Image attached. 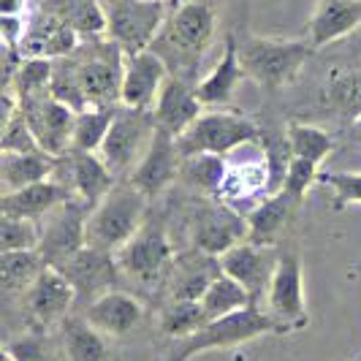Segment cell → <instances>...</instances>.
<instances>
[{"label":"cell","instance_id":"obj_1","mask_svg":"<svg viewBox=\"0 0 361 361\" xmlns=\"http://www.w3.org/2000/svg\"><path fill=\"white\" fill-rule=\"evenodd\" d=\"M217 30L215 0H185L174 8L149 49L161 54L174 76L193 82L196 68L209 49Z\"/></svg>","mask_w":361,"mask_h":361},{"label":"cell","instance_id":"obj_2","mask_svg":"<svg viewBox=\"0 0 361 361\" xmlns=\"http://www.w3.org/2000/svg\"><path fill=\"white\" fill-rule=\"evenodd\" d=\"M312 52L315 47L310 38L245 36L239 41L242 68L247 79H253L264 90H283L293 85Z\"/></svg>","mask_w":361,"mask_h":361},{"label":"cell","instance_id":"obj_3","mask_svg":"<svg viewBox=\"0 0 361 361\" xmlns=\"http://www.w3.org/2000/svg\"><path fill=\"white\" fill-rule=\"evenodd\" d=\"M147 196L130 182H117L87 217V245L117 253L147 220Z\"/></svg>","mask_w":361,"mask_h":361},{"label":"cell","instance_id":"obj_4","mask_svg":"<svg viewBox=\"0 0 361 361\" xmlns=\"http://www.w3.org/2000/svg\"><path fill=\"white\" fill-rule=\"evenodd\" d=\"M76 76L87 104L95 109H117L123 98V71H126V52L111 38L82 41L71 54Z\"/></svg>","mask_w":361,"mask_h":361},{"label":"cell","instance_id":"obj_5","mask_svg":"<svg viewBox=\"0 0 361 361\" xmlns=\"http://www.w3.org/2000/svg\"><path fill=\"white\" fill-rule=\"evenodd\" d=\"M267 334H280V329L271 321V315L267 310H261L258 305H250V307L239 310V312L209 321L193 337L180 340V348L171 350L169 361H190L193 356H201V353L236 348V345L253 343V340L267 337Z\"/></svg>","mask_w":361,"mask_h":361},{"label":"cell","instance_id":"obj_6","mask_svg":"<svg viewBox=\"0 0 361 361\" xmlns=\"http://www.w3.org/2000/svg\"><path fill=\"white\" fill-rule=\"evenodd\" d=\"M261 142V128L253 120L226 111V109H204L199 117L190 123L188 130H182L177 136L182 158L188 155H228L239 149L242 145H253Z\"/></svg>","mask_w":361,"mask_h":361},{"label":"cell","instance_id":"obj_7","mask_svg":"<svg viewBox=\"0 0 361 361\" xmlns=\"http://www.w3.org/2000/svg\"><path fill=\"white\" fill-rule=\"evenodd\" d=\"M158 133L152 111H139V109L120 106L114 109V120L109 128L104 147H101V158L106 161L114 177H130L139 161L145 158L152 139Z\"/></svg>","mask_w":361,"mask_h":361},{"label":"cell","instance_id":"obj_8","mask_svg":"<svg viewBox=\"0 0 361 361\" xmlns=\"http://www.w3.org/2000/svg\"><path fill=\"white\" fill-rule=\"evenodd\" d=\"M174 261H177L174 245L169 239L163 220L158 217H152V220L147 217L145 226L117 250V264H120L123 274H128L130 280H136L142 286H152L161 277L171 274Z\"/></svg>","mask_w":361,"mask_h":361},{"label":"cell","instance_id":"obj_9","mask_svg":"<svg viewBox=\"0 0 361 361\" xmlns=\"http://www.w3.org/2000/svg\"><path fill=\"white\" fill-rule=\"evenodd\" d=\"M106 36L126 54L145 52L163 30L169 8L158 0H106Z\"/></svg>","mask_w":361,"mask_h":361},{"label":"cell","instance_id":"obj_10","mask_svg":"<svg viewBox=\"0 0 361 361\" xmlns=\"http://www.w3.org/2000/svg\"><path fill=\"white\" fill-rule=\"evenodd\" d=\"M267 312L277 324L280 334H296L310 326L307 296H305V269L293 253L280 255L277 269L267 288Z\"/></svg>","mask_w":361,"mask_h":361},{"label":"cell","instance_id":"obj_11","mask_svg":"<svg viewBox=\"0 0 361 361\" xmlns=\"http://www.w3.org/2000/svg\"><path fill=\"white\" fill-rule=\"evenodd\" d=\"M87 217L90 207L82 199L66 201L54 212L38 220L41 223V245L38 253L49 267H60L73 253H79L87 245Z\"/></svg>","mask_w":361,"mask_h":361},{"label":"cell","instance_id":"obj_12","mask_svg":"<svg viewBox=\"0 0 361 361\" xmlns=\"http://www.w3.org/2000/svg\"><path fill=\"white\" fill-rule=\"evenodd\" d=\"M19 111L30 123L44 152H49L54 158H63V155L71 152L73 126H76V114L79 111L60 104L57 98H52L49 90L19 101Z\"/></svg>","mask_w":361,"mask_h":361},{"label":"cell","instance_id":"obj_13","mask_svg":"<svg viewBox=\"0 0 361 361\" xmlns=\"http://www.w3.org/2000/svg\"><path fill=\"white\" fill-rule=\"evenodd\" d=\"M239 242H247V215H239V209L220 199L207 201L196 209V217H193L196 250L220 258Z\"/></svg>","mask_w":361,"mask_h":361},{"label":"cell","instance_id":"obj_14","mask_svg":"<svg viewBox=\"0 0 361 361\" xmlns=\"http://www.w3.org/2000/svg\"><path fill=\"white\" fill-rule=\"evenodd\" d=\"M57 269L68 277V283L76 290V299H87V305L109 290H117L120 274H123L120 264H117V253L98 250L90 245H85L79 253L63 261Z\"/></svg>","mask_w":361,"mask_h":361},{"label":"cell","instance_id":"obj_15","mask_svg":"<svg viewBox=\"0 0 361 361\" xmlns=\"http://www.w3.org/2000/svg\"><path fill=\"white\" fill-rule=\"evenodd\" d=\"M169 76H171V71H169L166 60L155 49L126 54L120 104L128 109H139V111H152Z\"/></svg>","mask_w":361,"mask_h":361},{"label":"cell","instance_id":"obj_16","mask_svg":"<svg viewBox=\"0 0 361 361\" xmlns=\"http://www.w3.org/2000/svg\"><path fill=\"white\" fill-rule=\"evenodd\" d=\"M180 169L182 152L177 147V136H171V133L158 128L152 145L145 152V158L139 161V166L133 169V174L128 177V182L133 188H139L147 199H155L180 177Z\"/></svg>","mask_w":361,"mask_h":361},{"label":"cell","instance_id":"obj_17","mask_svg":"<svg viewBox=\"0 0 361 361\" xmlns=\"http://www.w3.org/2000/svg\"><path fill=\"white\" fill-rule=\"evenodd\" d=\"M277 261H280V255L274 253V247H264L255 242H239L228 253L220 255V269L231 274L236 283H242L258 305V299L267 296Z\"/></svg>","mask_w":361,"mask_h":361},{"label":"cell","instance_id":"obj_18","mask_svg":"<svg viewBox=\"0 0 361 361\" xmlns=\"http://www.w3.org/2000/svg\"><path fill=\"white\" fill-rule=\"evenodd\" d=\"M73 302H76V290L68 283V277L49 264L36 277V283L25 290V310L44 326L68 318Z\"/></svg>","mask_w":361,"mask_h":361},{"label":"cell","instance_id":"obj_19","mask_svg":"<svg viewBox=\"0 0 361 361\" xmlns=\"http://www.w3.org/2000/svg\"><path fill=\"white\" fill-rule=\"evenodd\" d=\"M201 111H204V104L196 92V82H188V79L171 73L163 85L158 101H155L152 117H155V126L161 130L171 133V136H180L182 130L190 128V123Z\"/></svg>","mask_w":361,"mask_h":361},{"label":"cell","instance_id":"obj_20","mask_svg":"<svg viewBox=\"0 0 361 361\" xmlns=\"http://www.w3.org/2000/svg\"><path fill=\"white\" fill-rule=\"evenodd\" d=\"M82 38L73 33L68 25L57 17L38 8L27 22V33L19 44L22 57H47V60H63L79 49Z\"/></svg>","mask_w":361,"mask_h":361},{"label":"cell","instance_id":"obj_21","mask_svg":"<svg viewBox=\"0 0 361 361\" xmlns=\"http://www.w3.org/2000/svg\"><path fill=\"white\" fill-rule=\"evenodd\" d=\"M242 79H247V73H245L242 60H239V38L234 33H228L223 41V54H220L217 66L196 85V92H199L204 109L228 106L234 101V92Z\"/></svg>","mask_w":361,"mask_h":361},{"label":"cell","instance_id":"obj_22","mask_svg":"<svg viewBox=\"0 0 361 361\" xmlns=\"http://www.w3.org/2000/svg\"><path fill=\"white\" fill-rule=\"evenodd\" d=\"M361 27V0H318L307 22V38L315 49L343 41Z\"/></svg>","mask_w":361,"mask_h":361},{"label":"cell","instance_id":"obj_23","mask_svg":"<svg viewBox=\"0 0 361 361\" xmlns=\"http://www.w3.org/2000/svg\"><path fill=\"white\" fill-rule=\"evenodd\" d=\"M85 318L106 337H126L145 318L142 302L128 290H109L85 307Z\"/></svg>","mask_w":361,"mask_h":361},{"label":"cell","instance_id":"obj_24","mask_svg":"<svg viewBox=\"0 0 361 361\" xmlns=\"http://www.w3.org/2000/svg\"><path fill=\"white\" fill-rule=\"evenodd\" d=\"M76 199L68 185L54 180H44L36 185H27L22 190L11 193H0V215L11 217H27V220H44L54 212L57 207H63L66 201Z\"/></svg>","mask_w":361,"mask_h":361},{"label":"cell","instance_id":"obj_25","mask_svg":"<svg viewBox=\"0 0 361 361\" xmlns=\"http://www.w3.org/2000/svg\"><path fill=\"white\" fill-rule=\"evenodd\" d=\"M302 201L293 199L288 190H277L267 199H261L253 209L247 212V242L264 245V247H274V242L286 231L293 212L299 209Z\"/></svg>","mask_w":361,"mask_h":361},{"label":"cell","instance_id":"obj_26","mask_svg":"<svg viewBox=\"0 0 361 361\" xmlns=\"http://www.w3.org/2000/svg\"><path fill=\"white\" fill-rule=\"evenodd\" d=\"M220 258L209 253H193L182 255L174 261V269L169 274L171 280V299H185V302H201V296L207 293V288L212 286L217 274H220Z\"/></svg>","mask_w":361,"mask_h":361},{"label":"cell","instance_id":"obj_27","mask_svg":"<svg viewBox=\"0 0 361 361\" xmlns=\"http://www.w3.org/2000/svg\"><path fill=\"white\" fill-rule=\"evenodd\" d=\"M271 182V166L267 158L261 161H242V163H228L226 180L220 185L217 199L231 204L239 209L242 204H258L264 188H269Z\"/></svg>","mask_w":361,"mask_h":361},{"label":"cell","instance_id":"obj_28","mask_svg":"<svg viewBox=\"0 0 361 361\" xmlns=\"http://www.w3.org/2000/svg\"><path fill=\"white\" fill-rule=\"evenodd\" d=\"M38 8L68 25L82 41L106 38L109 33L106 6L101 0H41Z\"/></svg>","mask_w":361,"mask_h":361},{"label":"cell","instance_id":"obj_29","mask_svg":"<svg viewBox=\"0 0 361 361\" xmlns=\"http://www.w3.org/2000/svg\"><path fill=\"white\" fill-rule=\"evenodd\" d=\"M66 158L71 169V190L92 209L117 185V177L98 152H68Z\"/></svg>","mask_w":361,"mask_h":361},{"label":"cell","instance_id":"obj_30","mask_svg":"<svg viewBox=\"0 0 361 361\" xmlns=\"http://www.w3.org/2000/svg\"><path fill=\"white\" fill-rule=\"evenodd\" d=\"M57 161L49 152L36 149V152H0V185L3 193L22 190L27 185L52 180L57 171Z\"/></svg>","mask_w":361,"mask_h":361},{"label":"cell","instance_id":"obj_31","mask_svg":"<svg viewBox=\"0 0 361 361\" xmlns=\"http://www.w3.org/2000/svg\"><path fill=\"white\" fill-rule=\"evenodd\" d=\"M106 334H101L95 326L82 315H68L60 321V345L63 359L68 361H106Z\"/></svg>","mask_w":361,"mask_h":361},{"label":"cell","instance_id":"obj_32","mask_svg":"<svg viewBox=\"0 0 361 361\" xmlns=\"http://www.w3.org/2000/svg\"><path fill=\"white\" fill-rule=\"evenodd\" d=\"M321 101L348 120L361 117V68H337L326 76Z\"/></svg>","mask_w":361,"mask_h":361},{"label":"cell","instance_id":"obj_33","mask_svg":"<svg viewBox=\"0 0 361 361\" xmlns=\"http://www.w3.org/2000/svg\"><path fill=\"white\" fill-rule=\"evenodd\" d=\"M250 305H255V302L253 296L247 293V288L242 283H236L234 277L226 274V271H220L212 280V286L207 288V293L201 296V307H204L209 321H217L223 315L239 312V310L250 307Z\"/></svg>","mask_w":361,"mask_h":361},{"label":"cell","instance_id":"obj_34","mask_svg":"<svg viewBox=\"0 0 361 361\" xmlns=\"http://www.w3.org/2000/svg\"><path fill=\"white\" fill-rule=\"evenodd\" d=\"M47 261L38 250H14L0 253V286L8 293H25L44 271Z\"/></svg>","mask_w":361,"mask_h":361},{"label":"cell","instance_id":"obj_35","mask_svg":"<svg viewBox=\"0 0 361 361\" xmlns=\"http://www.w3.org/2000/svg\"><path fill=\"white\" fill-rule=\"evenodd\" d=\"M286 145L293 158H305L318 166L334 152L331 133H326L324 128L318 126H310V123H296V120L286 128Z\"/></svg>","mask_w":361,"mask_h":361},{"label":"cell","instance_id":"obj_36","mask_svg":"<svg viewBox=\"0 0 361 361\" xmlns=\"http://www.w3.org/2000/svg\"><path fill=\"white\" fill-rule=\"evenodd\" d=\"M226 171H228V163L223 155H209V152H201V155H188L182 158L180 177L190 188H196L207 196H215L220 193V185L226 180Z\"/></svg>","mask_w":361,"mask_h":361},{"label":"cell","instance_id":"obj_37","mask_svg":"<svg viewBox=\"0 0 361 361\" xmlns=\"http://www.w3.org/2000/svg\"><path fill=\"white\" fill-rule=\"evenodd\" d=\"M209 324L207 312L201 307V302H185V299H171L158 315V326L166 337L171 340H185L193 337Z\"/></svg>","mask_w":361,"mask_h":361},{"label":"cell","instance_id":"obj_38","mask_svg":"<svg viewBox=\"0 0 361 361\" xmlns=\"http://www.w3.org/2000/svg\"><path fill=\"white\" fill-rule=\"evenodd\" d=\"M114 120V109H85L76 114V126H73L71 152H101L104 139H106L109 128Z\"/></svg>","mask_w":361,"mask_h":361},{"label":"cell","instance_id":"obj_39","mask_svg":"<svg viewBox=\"0 0 361 361\" xmlns=\"http://www.w3.org/2000/svg\"><path fill=\"white\" fill-rule=\"evenodd\" d=\"M54 71V60L47 57H22V63L17 66V71L11 73V79L6 82V87L17 92L19 101L25 98H33L41 92L49 90V82H52Z\"/></svg>","mask_w":361,"mask_h":361},{"label":"cell","instance_id":"obj_40","mask_svg":"<svg viewBox=\"0 0 361 361\" xmlns=\"http://www.w3.org/2000/svg\"><path fill=\"white\" fill-rule=\"evenodd\" d=\"M49 92H52V98H57L60 104H66V106L73 109V111H85V109H90L87 95H85V90H82V82H79L76 68H73V63H71V54L63 57V60H54Z\"/></svg>","mask_w":361,"mask_h":361},{"label":"cell","instance_id":"obj_41","mask_svg":"<svg viewBox=\"0 0 361 361\" xmlns=\"http://www.w3.org/2000/svg\"><path fill=\"white\" fill-rule=\"evenodd\" d=\"M38 245H41V223L38 220L0 215V253L38 250Z\"/></svg>","mask_w":361,"mask_h":361},{"label":"cell","instance_id":"obj_42","mask_svg":"<svg viewBox=\"0 0 361 361\" xmlns=\"http://www.w3.org/2000/svg\"><path fill=\"white\" fill-rule=\"evenodd\" d=\"M41 149L36 133L30 123L25 120V114L17 111L14 117L3 120V130H0V152H36Z\"/></svg>","mask_w":361,"mask_h":361},{"label":"cell","instance_id":"obj_43","mask_svg":"<svg viewBox=\"0 0 361 361\" xmlns=\"http://www.w3.org/2000/svg\"><path fill=\"white\" fill-rule=\"evenodd\" d=\"M318 177H321V166H318V163L288 155L286 174H283V190H288L293 199L305 201L307 190L318 182Z\"/></svg>","mask_w":361,"mask_h":361},{"label":"cell","instance_id":"obj_44","mask_svg":"<svg viewBox=\"0 0 361 361\" xmlns=\"http://www.w3.org/2000/svg\"><path fill=\"white\" fill-rule=\"evenodd\" d=\"M318 182L334 193V207L361 204V171H321Z\"/></svg>","mask_w":361,"mask_h":361},{"label":"cell","instance_id":"obj_45","mask_svg":"<svg viewBox=\"0 0 361 361\" xmlns=\"http://www.w3.org/2000/svg\"><path fill=\"white\" fill-rule=\"evenodd\" d=\"M3 353L11 356L14 361H60L52 343L41 334H25V337L6 345Z\"/></svg>","mask_w":361,"mask_h":361},{"label":"cell","instance_id":"obj_46","mask_svg":"<svg viewBox=\"0 0 361 361\" xmlns=\"http://www.w3.org/2000/svg\"><path fill=\"white\" fill-rule=\"evenodd\" d=\"M0 17H30L27 0H0Z\"/></svg>","mask_w":361,"mask_h":361},{"label":"cell","instance_id":"obj_47","mask_svg":"<svg viewBox=\"0 0 361 361\" xmlns=\"http://www.w3.org/2000/svg\"><path fill=\"white\" fill-rule=\"evenodd\" d=\"M158 3H163V6L169 8V11H174V8H180L185 0H158Z\"/></svg>","mask_w":361,"mask_h":361},{"label":"cell","instance_id":"obj_48","mask_svg":"<svg viewBox=\"0 0 361 361\" xmlns=\"http://www.w3.org/2000/svg\"><path fill=\"white\" fill-rule=\"evenodd\" d=\"M353 136L361 142V117H356V120H353Z\"/></svg>","mask_w":361,"mask_h":361},{"label":"cell","instance_id":"obj_49","mask_svg":"<svg viewBox=\"0 0 361 361\" xmlns=\"http://www.w3.org/2000/svg\"><path fill=\"white\" fill-rule=\"evenodd\" d=\"M3 361H14V359H11V356H6V353H3Z\"/></svg>","mask_w":361,"mask_h":361}]
</instances>
